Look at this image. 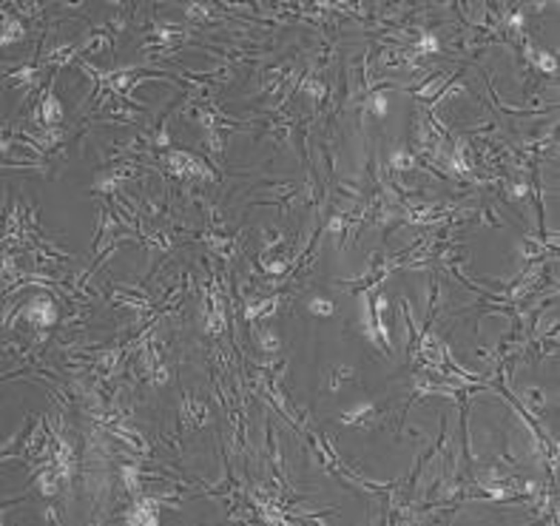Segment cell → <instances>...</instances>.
<instances>
[{"instance_id": "6da1fadb", "label": "cell", "mask_w": 560, "mask_h": 526, "mask_svg": "<svg viewBox=\"0 0 560 526\" xmlns=\"http://www.w3.org/2000/svg\"><path fill=\"white\" fill-rule=\"evenodd\" d=\"M387 308V299H384V293L376 288L364 293V333L367 339H370L376 347H381L384 355H393V345H390V333L387 327H384V318H381V310Z\"/></svg>"}, {"instance_id": "7a4b0ae2", "label": "cell", "mask_w": 560, "mask_h": 526, "mask_svg": "<svg viewBox=\"0 0 560 526\" xmlns=\"http://www.w3.org/2000/svg\"><path fill=\"white\" fill-rule=\"evenodd\" d=\"M23 310H26V322H29L37 333L54 327L57 318H60V313H57V302H54L51 296H46V293H34L32 299H26Z\"/></svg>"}, {"instance_id": "3957f363", "label": "cell", "mask_w": 560, "mask_h": 526, "mask_svg": "<svg viewBox=\"0 0 560 526\" xmlns=\"http://www.w3.org/2000/svg\"><path fill=\"white\" fill-rule=\"evenodd\" d=\"M210 418V410L205 401L194 399V396H182V407H180V433H185V429H197L202 424H208Z\"/></svg>"}, {"instance_id": "277c9868", "label": "cell", "mask_w": 560, "mask_h": 526, "mask_svg": "<svg viewBox=\"0 0 560 526\" xmlns=\"http://www.w3.org/2000/svg\"><path fill=\"white\" fill-rule=\"evenodd\" d=\"M160 506H162V501H160V495H140L137 498V503L131 506V510L125 512V523H148V526H157L160 523Z\"/></svg>"}, {"instance_id": "5b68a950", "label": "cell", "mask_w": 560, "mask_h": 526, "mask_svg": "<svg viewBox=\"0 0 560 526\" xmlns=\"http://www.w3.org/2000/svg\"><path fill=\"white\" fill-rule=\"evenodd\" d=\"M381 418H384V407H376V404H358L339 416L344 427H358V429H373Z\"/></svg>"}, {"instance_id": "8992f818", "label": "cell", "mask_w": 560, "mask_h": 526, "mask_svg": "<svg viewBox=\"0 0 560 526\" xmlns=\"http://www.w3.org/2000/svg\"><path fill=\"white\" fill-rule=\"evenodd\" d=\"M282 308V296L273 293V296H254L245 302V325H256V322H265V318H270L276 310Z\"/></svg>"}, {"instance_id": "52a82bcc", "label": "cell", "mask_w": 560, "mask_h": 526, "mask_svg": "<svg viewBox=\"0 0 560 526\" xmlns=\"http://www.w3.org/2000/svg\"><path fill=\"white\" fill-rule=\"evenodd\" d=\"M21 40H26V26L21 23V17H17V14L6 6V17H3V46L21 43Z\"/></svg>"}, {"instance_id": "ba28073f", "label": "cell", "mask_w": 560, "mask_h": 526, "mask_svg": "<svg viewBox=\"0 0 560 526\" xmlns=\"http://www.w3.org/2000/svg\"><path fill=\"white\" fill-rule=\"evenodd\" d=\"M214 12V6H205V3H188L185 6V14L191 23H202V26H214V23H222L225 17L219 14H210Z\"/></svg>"}, {"instance_id": "9c48e42d", "label": "cell", "mask_w": 560, "mask_h": 526, "mask_svg": "<svg viewBox=\"0 0 560 526\" xmlns=\"http://www.w3.org/2000/svg\"><path fill=\"white\" fill-rule=\"evenodd\" d=\"M225 137H228V131H208L205 140H202V151L208 157H214L219 165L225 160Z\"/></svg>"}, {"instance_id": "30bf717a", "label": "cell", "mask_w": 560, "mask_h": 526, "mask_svg": "<svg viewBox=\"0 0 560 526\" xmlns=\"http://www.w3.org/2000/svg\"><path fill=\"white\" fill-rule=\"evenodd\" d=\"M415 168H418V157L410 151V148H398V151H393V160H390L393 174H413Z\"/></svg>"}, {"instance_id": "8fae6325", "label": "cell", "mask_w": 560, "mask_h": 526, "mask_svg": "<svg viewBox=\"0 0 560 526\" xmlns=\"http://www.w3.org/2000/svg\"><path fill=\"white\" fill-rule=\"evenodd\" d=\"M441 51V40L433 32H418V37L413 40V54L415 58H430V54Z\"/></svg>"}, {"instance_id": "7c38bea8", "label": "cell", "mask_w": 560, "mask_h": 526, "mask_svg": "<svg viewBox=\"0 0 560 526\" xmlns=\"http://www.w3.org/2000/svg\"><path fill=\"white\" fill-rule=\"evenodd\" d=\"M532 68L544 71L546 77H557V58L552 51H544V49H532Z\"/></svg>"}, {"instance_id": "4fadbf2b", "label": "cell", "mask_w": 560, "mask_h": 526, "mask_svg": "<svg viewBox=\"0 0 560 526\" xmlns=\"http://www.w3.org/2000/svg\"><path fill=\"white\" fill-rule=\"evenodd\" d=\"M254 339H256L259 350L267 353V355H276V353L282 350V339L276 336V330H270V327H259V330L254 333Z\"/></svg>"}, {"instance_id": "5bb4252c", "label": "cell", "mask_w": 560, "mask_h": 526, "mask_svg": "<svg viewBox=\"0 0 560 526\" xmlns=\"http://www.w3.org/2000/svg\"><path fill=\"white\" fill-rule=\"evenodd\" d=\"M520 401H524L526 410H532V412H544L546 392H544V387H526L524 392H520Z\"/></svg>"}, {"instance_id": "9a60e30c", "label": "cell", "mask_w": 560, "mask_h": 526, "mask_svg": "<svg viewBox=\"0 0 560 526\" xmlns=\"http://www.w3.org/2000/svg\"><path fill=\"white\" fill-rule=\"evenodd\" d=\"M134 9H137V6L131 3V6H125L123 12H117V14H111V17H108V23H106V26H108V32H111L114 37H120V34L125 32V26H128V21H131V12H134Z\"/></svg>"}, {"instance_id": "2e32d148", "label": "cell", "mask_w": 560, "mask_h": 526, "mask_svg": "<svg viewBox=\"0 0 560 526\" xmlns=\"http://www.w3.org/2000/svg\"><path fill=\"white\" fill-rule=\"evenodd\" d=\"M307 313H311V316H321V318H327V316H333V313H336V308H333L330 299H324V296H313L311 302H307Z\"/></svg>"}, {"instance_id": "e0dca14e", "label": "cell", "mask_w": 560, "mask_h": 526, "mask_svg": "<svg viewBox=\"0 0 560 526\" xmlns=\"http://www.w3.org/2000/svg\"><path fill=\"white\" fill-rule=\"evenodd\" d=\"M353 375H356L353 367H333V370H330V381H327V387H330V390H339L341 384L353 381Z\"/></svg>"}, {"instance_id": "ac0fdd59", "label": "cell", "mask_w": 560, "mask_h": 526, "mask_svg": "<svg viewBox=\"0 0 560 526\" xmlns=\"http://www.w3.org/2000/svg\"><path fill=\"white\" fill-rule=\"evenodd\" d=\"M287 239L279 228H265V248L262 251H276V248H284Z\"/></svg>"}, {"instance_id": "d6986e66", "label": "cell", "mask_w": 560, "mask_h": 526, "mask_svg": "<svg viewBox=\"0 0 560 526\" xmlns=\"http://www.w3.org/2000/svg\"><path fill=\"white\" fill-rule=\"evenodd\" d=\"M472 216H475V222H480V225H492V228H500V225H504V222L498 219V214L489 208V205H484V208H478Z\"/></svg>"}, {"instance_id": "ffe728a7", "label": "cell", "mask_w": 560, "mask_h": 526, "mask_svg": "<svg viewBox=\"0 0 560 526\" xmlns=\"http://www.w3.org/2000/svg\"><path fill=\"white\" fill-rule=\"evenodd\" d=\"M148 379H151L154 384H157V387H165V384L171 381V370H168V364H165V362H162V364H157V367L151 370Z\"/></svg>"}, {"instance_id": "44dd1931", "label": "cell", "mask_w": 560, "mask_h": 526, "mask_svg": "<svg viewBox=\"0 0 560 526\" xmlns=\"http://www.w3.org/2000/svg\"><path fill=\"white\" fill-rule=\"evenodd\" d=\"M46 521H49V523H51V521H54V523H63L60 510H54V506H51V510H46Z\"/></svg>"}]
</instances>
